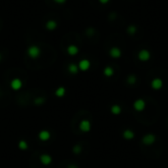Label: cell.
Masks as SVG:
<instances>
[{
	"instance_id": "obj_1",
	"label": "cell",
	"mask_w": 168,
	"mask_h": 168,
	"mask_svg": "<svg viewBox=\"0 0 168 168\" xmlns=\"http://www.w3.org/2000/svg\"><path fill=\"white\" fill-rule=\"evenodd\" d=\"M141 141L143 145L145 147H151L152 145H154L156 141V136L152 133H147V134L143 135L141 139Z\"/></svg>"
},
{
	"instance_id": "obj_2",
	"label": "cell",
	"mask_w": 168,
	"mask_h": 168,
	"mask_svg": "<svg viewBox=\"0 0 168 168\" xmlns=\"http://www.w3.org/2000/svg\"><path fill=\"white\" fill-rule=\"evenodd\" d=\"M145 106H147V103H145V100L143 98H138L133 102V108H134L135 111L137 112H141L145 109Z\"/></svg>"
},
{
	"instance_id": "obj_3",
	"label": "cell",
	"mask_w": 168,
	"mask_h": 168,
	"mask_svg": "<svg viewBox=\"0 0 168 168\" xmlns=\"http://www.w3.org/2000/svg\"><path fill=\"white\" fill-rule=\"evenodd\" d=\"M150 58H151V53L149 49L143 48L138 52V59L141 62H147L150 60Z\"/></svg>"
},
{
	"instance_id": "obj_4",
	"label": "cell",
	"mask_w": 168,
	"mask_h": 168,
	"mask_svg": "<svg viewBox=\"0 0 168 168\" xmlns=\"http://www.w3.org/2000/svg\"><path fill=\"white\" fill-rule=\"evenodd\" d=\"M163 80L161 78H153L150 82V88H152L153 90H160L161 88H163Z\"/></svg>"
},
{
	"instance_id": "obj_5",
	"label": "cell",
	"mask_w": 168,
	"mask_h": 168,
	"mask_svg": "<svg viewBox=\"0 0 168 168\" xmlns=\"http://www.w3.org/2000/svg\"><path fill=\"white\" fill-rule=\"evenodd\" d=\"M109 55H110V57H112L113 59H119L122 56V50L119 47H117V46H113V47L110 48Z\"/></svg>"
},
{
	"instance_id": "obj_6",
	"label": "cell",
	"mask_w": 168,
	"mask_h": 168,
	"mask_svg": "<svg viewBox=\"0 0 168 168\" xmlns=\"http://www.w3.org/2000/svg\"><path fill=\"white\" fill-rule=\"evenodd\" d=\"M122 137L124 140L126 141H131L133 139H135L136 135H135V132L131 129H125L122 133Z\"/></svg>"
},
{
	"instance_id": "obj_7",
	"label": "cell",
	"mask_w": 168,
	"mask_h": 168,
	"mask_svg": "<svg viewBox=\"0 0 168 168\" xmlns=\"http://www.w3.org/2000/svg\"><path fill=\"white\" fill-rule=\"evenodd\" d=\"M92 128V125H90V122L88 120H83L80 124V129L83 132H88Z\"/></svg>"
},
{
	"instance_id": "obj_8",
	"label": "cell",
	"mask_w": 168,
	"mask_h": 168,
	"mask_svg": "<svg viewBox=\"0 0 168 168\" xmlns=\"http://www.w3.org/2000/svg\"><path fill=\"white\" fill-rule=\"evenodd\" d=\"M90 67V62L87 60V59H84L79 63V68L82 71H87L88 70V68Z\"/></svg>"
},
{
	"instance_id": "obj_9",
	"label": "cell",
	"mask_w": 168,
	"mask_h": 168,
	"mask_svg": "<svg viewBox=\"0 0 168 168\" xmlns=\"http://www.w3.org/2000/svg\"><path fill=\"white\" fill-rule=\"evenodd\" d=\"M110 112L113 115H120L122 112V107L119 104H113L110 108Z\"/></svg>"
},
{
	"instance_id": "obj_10",
	"label": "cell",
	"mask_w": 168,
	"mask_h": 168,
	"mask_svg": "<svg viewBox=\"0 0 168 168\" xmlns=\"http://www.w3.org/2000/svg\"><path fill=\"white\" fill-rule=\"evenodd\" d=\"M103 74H104L105 77H112L114 75V69L112 67H110V66H107V67L104 68V70H103Z\"/></svg>"
},
{
	"instance_id": "obj_11",
	"label": "cell",
	"mask_w": 168,
	"mask_h": 168,
	"mask_svg": "<svg viewBox=\"0 0 168 168\" xmlns=\"http://www.w3.org/2000/svg\"><path fill=\"white\" fill-rule=\"evenodd\" d=\"M29 54L32 57H37L39 54V50L37 46H32V47L29 49Z\"/></svg>"
},
{
	"instance_id": "obj_12",
	"label": "cell",
	"mask_w": 168,
	"mask_h": 168,
	"mask_svg": "<svg viewBox=\"0 0 168 168\" xmlns=\"http://www.w3.org/2000/svg\"><path fill=\"white\" fill-rule=\"evenodd\" d=\"M137 31H138V28L135 25H130V26H128V28H127V33L131 35L137 34Z\"/></svg>"
},
{
	"instance_id": "obj_13",
	"label": "cell",
	"mask_w": 168,
	"mask_h": 168,
	"mask_svg": "<svg viewBox=\"0 0 168 168\" xmlns=\"http://www.w3.org/2000/svg\"><path fill=\"white\" fill-rule=\"evenodd\" d=\"M127 83L128 85H135L137 83V77L135 75H129L127 77Z\"/></svg>"
},
{
	"instance_id": "obj_14",
	"label": "cell",
	"mask_w": 168,
	"mask_h": 168,
	"mask_svg": "<svg viewBox=\"0 0 168 168\" xmlns=\"http://www.w3.org/2000/svg\"><path fill=\"white\" fill-rule=\"evenodd\" d=\"M68 52H69L71 55L77 54V53H78V47L75 45H71L69 46V48H68Z\"/></svg>"
},
{
	"instance_id": "obj_15",
	"label": "cell",
	"mask_w": 168,
	"mask_h": 168,
	"mask_svg": "<svg viewBox=\"0 0 168 168\" xmlns=\"http://www.w3.org/2000/svg\"><path fill=\"white\" fill-rule=\"evenodd\" d=\"M12 88H15V90H18V88H21V82L19 80H14L12 82Z\"/></svg>"
},
{
	"instance_id": "obj_16",
	"label": "cell",
	"mask_w": 168,
	"mask_h": 168,
	"mask_svg": "<svg viewBox=\"0 0 168 168\" xmlns=\"http://www.w3.org/2000/svg\"><path fill=\"white\" fill-rule=\"evenodd\" d=\"M41 161H42L43 163H49L50 162V157L49 156H46V155H43L41 156Z\"/></svg>"
},
{
	"instance_id": "obj_17",
	"label": "cell",
	"mask_w": 168,
	"mask_h": 168,
	"mask_svg": "<svg viewBox=\"0 0 168 168\" xmlns=\"http://www.w3.org/2000/svg\"><path fill=\"white\" fill-rule=\"evenodd\" d=\"M49 138V134L46 132H42L41 134V139H42V140H47V139Z\"/></svg>"
},
{
	"instance_id": "obj_18",
	"label": "cell",
	"mask_w": 168,
	"mask_h": 168,
	"mask_svg": "<svg viewBox=\"0 0 168 168\" xmlns=\"http://www.w3.org/2000/svg\"><path fill=\"white\" fill-rule=\"evenodd\" d=\"M70 71L72 73H77V71H78V67H77L76 65H71L70 66Z\"/></svg>"
},
{
	"instance_id": "obj_19",
	"label": "cell",
	"mask_w": 168,
	"mask_h": 168,
	"mask_svg": "<svg viewBox=\"0 0 168 168\" xmlns=\"http://www.w3.org/2000/svg\"><path fill=\"white\" fill-rule=\"evenodd\" d=\"M55 26H56V24H55L54 22H49V23H47V27L50 29V30H52Z\"/></svg>"
},
{
	"instance_id": "obj_20",
	"label": "cell",
	"mask_w": 168,
	"mask_h": 168,
	"mask_svg": "<svg viewBox=\"0 0 168 168\" xmlns=\"http://www.w3.org/2000/svg\"><path fill=\"white\" fill-rule=\"evenodd\" d=\"M99 2H100L101 4H106V3H108V2L110 1V0H98Z\"/></svg>"
},
{
	"instance_id": "obj_21",
	"label": "cell",
	"mask_w": 168,
	"mask_h": 168,
	"mask_svg": "<svg viewBox=\"0 0 168 168\" xmlns=\"http://www.w3.org/2000/svg\"><path fill=\"white\" fill-rule=\"evenodd\" d=\"M55 1L58 2V3H63V2L65 1V0H55Z\"/></svg>"
}]
</instances>
